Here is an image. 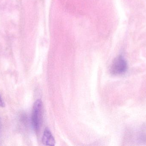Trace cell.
I'll return each mask as SVG.
<instances>
[{"label": "cell", "mask_w": 146, "mask_h": 146, "mask_svg": "<svg viewBox=\"0 0 146 146\" xmlns=\"http://www.w3.org/2000/svg\"><path fill=\"white\" fill-rule=\"evenodd\" d=\"M42 117V103L38 99L33 105L32 114V124L35 131L37 132L41 126Z\"/></svg>", "instance_id": "cell-1"}, {"label": "cell", "mask_w": 146, "mask_h": 146, "mask_svg": "<svg viewBox=\"0 0 146 146\" xmlns=\"http://www.w3.org/2000/svg\"><path fill=\"white\" fill-rule=\"evenodd\" d=\"M127 61L122 56L116 57L111 63L110 71L111 74L119 75L124 73L127 69Z\"/></svg>", "instance_id": "cell-2"}, {"label": "cell", "mask_w": 146, "mask_h": 146, "mask_svg": "<svg viewBox=\"0 0 146 146\" xmlns=\"http://www.w3.org/2000/svg\"><path fill=\"white\" fill-rule=\"evenodd\" d=\"M42 142L46 146H54L55 141L50 130L46 128L44 132L42 137Z\"/></svg>", "instance_id": "cell-3"}, {"label": "cell", "mask_w": 146, "mask_h": 146, "mask_svg": "<svg viewBox=\"0 0 146 146\" xmlns=\"http://www.w3.org/2000/svg\"><path fill=\"white\" fill-rule=\"evenodd\" d=\"M4 106H5V104H4L1 95H0V107L3 108V107H4Z\"/></svg>", "instance_id": "cell-4"}]
</instances>
